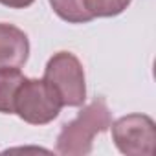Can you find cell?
<instances>
[{"label":"cell","mask_w":156,"mask_h":156,"mask_svg":"<svg viewBox=\"0 0 156 156\" xmlns=\"http://www.w3.org/2000/svg\"><path fill=\"white\" fill-rule=\"evenodd\" d=\"M30 57L28 35L13 26L0 22V68H20Z\"/></svg>","instance_id":"5b68a950"},{"label":"cell","mask_w":156,"mask_h":156,"mask_svg":"<svg viewBox=\"0 0 156 156\" xmlns=\"http://www.w3.org/2000/svg\"><path fill=\"white\" fill-rule=\"evenodd\" d=\"M35 0H0L2 6H8V8H13V9H24L28 6H31Z\"/></svg>","instance_id":"9c48e42d"},{"label":"cell","mask_w":156,"mask_h":156,"mask_svg":"<svg viewBox=\"0 0 156 156\" xmlns=\"http://www.w3.org/2000/svg\"><path fill=\"white\" fill-rule=\"evenodd\" d=\"M132 0H85V6L88 13L98 19V17H116L121 15Z\"/></svg>","instance_id":"ba28073f"},{"label":"cell","mask_w":156,"mask_h":156,"mask_svg":"<svg viewBox=\"0 0 156 156\" xmlns=\"http://www.w3.org/2000/svg\"><path fill=\"white\" fill-rule=\"evenodd\" d=\"M112 116L107 101L96 98L77 112V116L64 123L57 136V152L62 156H85L92 152L94 136L110 129Z\"/></svg>","instance_id":"6da1fadb"},{"label":"cell","mask_w":156,"mask_h":156,"mask_svg":"<svg viewBox=\"0 0 156 156\" xmlns=\"http://www.w3.org/2000/svg\"><path fill=\"white\" fill-rule=\"evenodd\" d=\"M50 6L59 19L70 24H85L94 20L85 6V0H50Z\"/></svg>","instance_id":"52a82bcc"},{"label":"cell","mask_w":156,"mask_h":156,"mask_svg":"<svg viewBox=\"0 0 156 156\" xmlns=\"http://www.w3.org/2000/svg\"><path fill=\"white\" fill-rule=\"evenodd\" d=\"M112 140L127 156H151L156 147V125L147 114H127L112 125Z\"/></svg>","instance_id":"277c9868"},{"label":"cell","mask_w":156,"mask_h":156,"mask_svg":"<svg viewBox=\"0 0 156 156\" xmlns=\"http://www.w3.org/2000/svg\"><path fill=\"white\" fill-rule=\"evenodd\" d=\"M61 107V101L42 79L28 77L20 83L13 103L15 114L30 125H46L53 121L59 116Z\"/></svg>","instance_id":"3957f363"},{"label":"cell","mask_w":156,"mask_h":156,"mask_svg":"<svg viewBox=\"0 0 156 156\" xmlns=\"http://www.w3.org/2000/svg\"><path fill=\"white\" fill-rule=\"evenodd\" d=\"M42 81L53 90L62 107H83L87 99L85 70L73 53H53L46 62Z\"/></svg>","instance_id":"7a4b0ae2"},{"label":"cell","mask_w":156,"mask_h":156,"mask_svg":"<svg viewBox=\"0 0 156 156\" xmlns=\"http://www.w3.org/2000/svg\"><path fill=\"white\" fill-rule=\"evenodd\" d=\"M24 81L19 68H0V114H15V94Z\"/></svg>","instance_id":"8992f818"}]
</instances>
